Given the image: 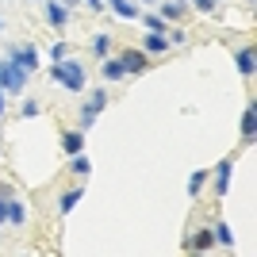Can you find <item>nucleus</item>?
<instances>
[{"label": "nucleus", "instance_id": "obj_1", "mask_svg": "<svg viewBox=\"0 0 257 257\" xmlns=\"http://www.w3.org/2000/svg\"><path fill=\"white\" fill-rule=\"evenodd\" d=\"M50 81L65 92H85L88 77H85V65L77 62V58H62V62L50 65Z\"/></svg>", "mask_w": 257, "mask_h": 257}, {"label": "nucleus", "instance_id": "obj_2", "mask_svg": "<svg viewBox=\"0 0 257 257\" xmlns=\"http://www.w3.org/2000/svg\"><path fill=\"white\" fill-rule=\"evenodd\" d=\"M0 88L4 92H27V69H20L12 58H0Z\"/></svg>", "mask_w": 257, "mask_h": 257}, {"label": "nucleus", "instance_id": "obj_3", "mask_svg": "<svg viewBox=\"0 0 257 257\" xmlns=\"http://www.w3.org/2000/svg\"><path fill=\"white\" fill-rule=\"evenodd\" d=\"M107 107V88H92V96H88V104L81 107V131H88L92 123H96V115Z\"/></svg>", "mask_w": 257, "mask_h": 257}, {"label": "nucleus", "instance_id": "obj_4", "mask_svg": "<svg viewBox=\"0 0 257 257\" xmlns=\"http://www.w3.org/2000/svg\"><path fill=\"white\" fill-rule=\"evenodd\" d=\"M119 62L127 73H146V65H150V54L139 50V46H127V50H119Z\"/></svg>", "mask_w": 257, "mask_h": 257}, {"label": "nucleus", "instance_id": "obj_5", "mask_svg": "<svg viewBox=\"0 0 257 257\" xmlns=\"http://www.w3.org/2000/svg\"><path fill=\"white\" fill-rule=\"evenodd\" d=\"M238 131H242V142H246V146H253V139H257V104H253V100H249L246 111H242Z\"/></svg>", "mask_w": 257, "mask_h": 257}, {"label": "nucleus", "instance_id": "obj_6", "mask_svg": "<svg viewBox=\"0 0 257 257\" xmlns=\"http://www.w3.org/2000/svg\"><path fill=\"white\" fill-rule=\"evenodd\" d=\"M215 246V234H211V226H204V230H196L188 242H181V249H188V253H207V249Z\"/></svg>", "mask_w": 257, "mask_h": 257}, {"label": "nucleus", "instance_id": "obj_7", "mask_svg": "<svg viewBox=\"0 0 257 257\" xmlns=\"http://www.w3.org/2000/svg\"><path fill=\"white\" fill-rule=\"evenodd\" d=\"M230 177H234V158H223L219 165H215V192L219 196L230 192Z\"/></svg>", "mask_w": 257, "mask_h": 257}, {"label": "nucleus", "instance_id": "obj_8", "mask_svg": "<svg viewBox=\"0 0 257 257\" xmlns=\"http://www.w3.org/2000/svg\"><path fill=\"white\" fill-rule=\"evenodd\" d=\"M12 62L31 73V69H39V50H35L31 43H27V46H16V50H12Z\"/></svg>", "mask_w": 257, "mask_h": 257}, {"label": "nucleus", "instance_id": "obj_9", "mask_svg": "<svg viewBox=\"0 0 257 257\" xmlns=\"http://www.w3.org/2000/svg\"><path fill=\"white\" fill-rule=\"evenodd\" d=\"M46 23H50V27H58V31L69 23V8H65L62 0H46Z\"/></svg>", "mask_w": 257, "mask_h": 257}, {"label": "nucleus", "instance_id": "obj_10", "mask_svg": "<svg viewBox=\"0 0 257 257\" xmlns=\"http://www.w3.org/2000/svg\"><path fill=\"white\" fill-rule=\"evenodd\" d=\"M234 65H238V73L246 77V81H253V46H242V50H234Z\"/></svg>", "mask_w": 257, "mask_h": 257}, {"label": "nucleus", "instance_id": "obj_11", "mask_svg": "<svg viewBox=\"0 0 257 257\" xmlns=\"http://www.w3.org/2000/svg\"><path fill=\"white\" fill-rule=\"evenodd\" d=\"M62 150L73 158V154H85V131H65L62 135Z\"/></svg>", "mask_w": 257, "mask_h": 257}, {"label": "nucleus", "instance_id": "obj_12", "mask_svg": "<svg viewBox=\"0 0 257 257\" xmlns=\"http://www.w3.org/2000/svg\"><path fill=\"white\" fill-rule=\"evenodd\" d=\"M104 8H111L119 20H139V8H135V0H104Z\"/></svg>", "mask_w": 257, "mask_h": 257}, {"label": "nucleus", "instance_id": "obj_13", "mask_svg": "<svg viewBox=\"0 0 257 257\" xmlns=\"http://www.w3.org/2000/svg\"><path fill=\"white\" fill-rule=\"evenodd\" d=\"M81 196H85V184H77V188H69V192H62V200H58V211L69 215L77 204H81Z\"/></svg>", "mask_w": 257, "mask_h": 257}, {"label": "nucleus", "instance_id": "obj_14", "mask_svg": "<svg viewBox=\"0 0 257 257\" xmlns=\"http://www.w3.org/2000/svg\"><path fill=\"white\" fill-rule=\"evenodd\" d=\"M100 73H104V81H123V77H127V69H123V62H119V58H104V62H100Z\"/></svg>", "mask_w": 257, "mask_h": 257}, {"label": "nucleus", "instance_id": "obj_15", "mask_svg": "<svg viewBox=\"0 0 257 257\" xmlns=\"http://www.w3.org/2000/svg\"><path fill=\"white\" fill-rule=\"evenodd\" d=\"M211 234H215V246H223V249H234V234H230V226H226L223 219H215Z\"/></svg>", "mask_w": 257, "mask_h": 257}, {"label": "nucleus", "instance_id": "obj_16", "mask_svg": "<svg viewBox=\"0 0 257 257\" xmlns=\"http://www.w3.org/2000/svg\"><path fill=\"white\" fill-rule=\"evenodd\" d=\"M142 50H146V54H165V50H169V39H165V35L146 31V39H142Z\"/></svg>", "mask_w": 257, "mask_h": 257}, {"label": "nucleus", "instance_id": "obj_17", "mask_svg": "<svg viewBox=\"0 0 257 257\" xmlns=\"http://www.w3.org/2000/svg\"><path fill=\"white\" fill-rule=\"evenodd\" d=\"M92 58H100V62H104V58H111V35H92Z\"/></svg>", "mask_w": 257, "mask_h": 257}, {"label": "nucleus", "instance_id": "obj_18", "mask_svg": "<svg viewBox=\"0 0 257 257\" xmlns=\"http://www.w3.org/2000/svg\"><path fill=\"white\" fill-rule=\"evenodd\" d=\"M184 4H188V0H169V4H161V20H165V23H177L184 16Z\"/></svg>", "mask_w": 257, "mask_h": 257}, {"label": "nucleus", "instance_id": "obj_19", "mask_svg": "<svg viewBox=\"0 0 257 257\" xmlns=\"http://www.w3.org/2000/svg\"><path fill=\"white\" fill-rule=\"evenodd\" d=\"M142 27H146V31H154V35H165L173 27V23H165L161 20V16H154V12H146V16H142Z\"/></svg>", "mask_w": 257, "mask_h": 257}, {"label": "nucleus", "instance_id": "obj_20", "mask_svg": "<svg viewBox=\"0 0 257 257\" xmlns=\"http://www.w3.org/2000/svg\"><path fill=\"white\" fill-rule=\"evenodd\" d=\"M69 173H73V177H92V161H88L85 154H73V161H69Z\"/></svg>", "mask_w": 257, "mask_h": 257}, {"label": "nucleus", "instance_id": "obj_21", "mask_svg": "<svg viewBox=\"0 0 257 257\" xmlns=\"http://www.w3.org/2000/svg\"><path fill=\"white\" fill-rule=\"evenodd\" d=\"M207 181H211V173H207V169H196L192 177H188V196H200Z\"/></svg>", "mask_w": 257, "mask_h": 257}, {"label": "nucleus", "instance_id": "obj_22", "mask_svg": "<svg viewBox=\"0 0 257 257\" xmlns=\"http://www.w3.org/2000/svg\"><path fill=\"white\" fill-rule=\"evenodd\" d=\"M8 223H16V226L27 223V207H23L20 200H8Z\"/></svg>", "mask_w": 257, "mask_h": 257}, {"label": "nucleus", "instance_id": "obj_23", "mask_svg": "<svg viewBox=\"0 0 257 257\" xmlns=\"http://www.w3.org/2000/svg\"><path fill=\"white\" fill-rule=\"evenodd\" d=\"M165 39H169V46H184V43H188V35H184L181 27H169V31H165Z\"/></svg>", "mask_w": 257, "mask_h": 257}, {"label": "nucleus", "instance_id": "obj_24", "mask_svg": "<svg viewBox=\"0 0 257 257\" xmlns=\"http://www.w3.org/2000/svg\"><path fill=\"white\" fill-rule=\"evenodd\" d=\"M20 115H23V119H31V115H39V100H23V107H20Z\"/></svg>", "mask_w": 257, "mask_h": 257}, {"label": "nucleus", "instance_id": "obj_25", "mask_svg": "<svg viewBox=\"0 0 257 257\" xmlns=\"http://www.w3.org/2000/svg\"><path fill=\"white\" fill-rule=\"evenodd\" d=\"M50 58H54V62H62V58H65V43H62V39L50 46Z\"/></svg>", "mask_w": 257, "mask_h": 257}, {"label": "nucleus", "instance_id": "obj_26", "mask_svg": "<svg viewBox=\"0 0 257 257\" xmlns=\"http://www.w3.org/2000/svg\"><path fill=\"white\" fill-rule=\"evenodd\" d=\"M192 4H196V8H200V12H211L215 4H219V0H192Z\"/></svg>", "mask_w": 257, "mask_h": 257}, {"label": "nucleus", "instance_id": "obj_27", "mask_svg": "<svg viewBox=\"0 0 257 257\" xmlns=\"http://www.w3.org/2000/svg\"><path fill=\"white\" fill-rule=\"evenodd\" d=\"M0 223H8V200L0 196Z\"/></svg>", "mask_w": 257, "mask_h": 257}, {"label": "nucleus", "instance_id": "obj_28", "mask_svg": "<svg viewBox=\"0 0 257 257\" xmlns=\"http://www.w3.org/2000/svg\"><path fill=\"white\" fill-rule=\"evenodd\" d=\"M85 4H88L92 12H100V8H104V0H85Z\"/></svg>", "mask_w": 257, "mask_h": 257}, {"label": "nucleus", "instance_id": "obj_29", "mask_svg": "<svg viewBox=\"0 0 257 257\" xmlns=\"http://www.w3.org/2000/svg\"><path fill=\"white\" fill-rule=\"evenodd\" d=\"M62 4H65V8H77V4H81V0H62Z\"/></svg>", "mask_w": 257, "mask_h": 257}, {"label": "nucleus", "instance_id": "obj_30", "mask_svg": "<svg viewBox=\"0 0 257 257\" xmlns=\"http://www.w3.org/2000/svg\"><path fill=\"white\" fill-rule=\"evenodd\" d=\"M0 115H4V88H0Z\"/></svg>", "mask_w": 257, "mask_h": 257}, {"label": "nucleus", "instance_id": "obj_31", "mask_svg": "<svg viewBox=\"0 0 257 257\" xmlns=\"http://www.w3.org/2000/svg\"><path fill=\"white\" fill-rule=\"evenodd\" d=\"M0 27H4V20H0Z\"/></svg>", "mask_w": 257, "mask_h": 257}, {"label": "nucleus", "instance_id": "obj_32", "mask_svg": "<svg viewBox=\"0 0 257 257\" xmlns=\"http://www.w3.org/2000/svg\"><path fill=\"white\" fill-rule=\"evenodd\" d=\"M146 4H154V0H146Z\"/></svg>", "mask_w": 257, "mask_h": 257}]
</instances>
